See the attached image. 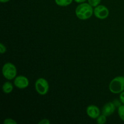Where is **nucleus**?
<instances>
[{
  "mask_svg": "<svg viewBox=\"0 0 124 124\" xmlns=\"http://www.w3.org/2000/svg\"><path fill=\"white\" fill-rule=\"evenodd\" d=\"M4 124H17V122L15 120L11 118H7L4 121Z\"/></svg>",
  "mask_w": 124,
  "mask_h": 124,
  "instance_id": "nucleus-14",
  "label": "nucleus"
},
{
  "mask_svg": "<svg viewBox=\"0 0 124 124\" xmlns=\"http://www.w3.org/2000/svg\"><path fill=\"white\" fill-rule=\"evenodd\" d=\"M94 15L97 18L105 19L109 15V10L104 5H98L94 8Z\"/></svg>",
  "mask_w": 124,
  "mask_h": 124,
  "instance_id": "nucleus-5",
  "label": "nucleus"
},
{
  "mask_svg": "<svg viewBox=\"0 0 124 124\" xmlns=\"http://www.w3.org/2000/svg\"><path fill=\"white\" fill-rule=\"evenodd\" d=\"M74 0H54L55 3L61 7H67L73 2Z\"/></svg>",
  "mask_w": 124,
  "mask_h": 124,
  "instance_id": "nucleus-10",
  "label": "nucleus"
},
{
  "mask_svg": "<svg viewBox=\"0 0 124 124\" xmlns=\"http://www.w3.org/2000/svg\"><path fill=\"white\" fill-rule=\"evenodd\" d=\"M7 51V48L5 45H4L2 43L0 44V53L1 54H4Z\"/></svg>",
  "mask_w": 124,
  "mask_h": 124,
  "instance_id": "nucleus-15",
  "label": "nucleus"
},
{
  "mask_svg": "<svg viewBox=\"0 0 124 124\" xmlns=\"http://www.w3.org/2000/svg\"><path fill=\"white\" fill-rule=\"evenodd\" d=\"M119 101L121 102L122 104H124V91L120 93Z\"/></svg>",
  "mask_w": 124,
  "mask_h": 124,
  "instance_id": "nucleus-17",
  "label": "nucleus"
},
{
  "mask_svg": "<svg viewBox=\"0 0 124 124\" xmlns=\"http://www.w3.org/2000/svg\"><path fill=\"white\" fill-rule=\"evenodd\" d=\"M96 122L98 124H104L107 122V116L102 114L98 116L96 119Z\"/></svg>",
  "mask_w": 124,
  "mask_h": 124,
  "instance_id": "nucleus-12",
  "label": "nucleus"
},
{
  "mask_svg": "<svg viewBox=\"0 0 124 124\" xmlns=\"http://www.w3.org/2000/svg\"><path fill=\"white\" fill-rule=\"evenodd\" d=\"M35 90L40 95H46L47 94L49 90V84L46 79L41 78L38 79L35 82Z\"/></svg>",
  "mask_w": 124,
  "mask_h": 124,
  "instance_id": "nucleus-4",
  "label": "nucleus"
},
{
  "mask_svg": "<svg viewBox=\"0 0 124 124\" xmlns=\"http://www.w3.org/2000/svg\"><path fill=\"white\" fill-rule=\"evenodd\" d=\"M109 90L114 94H120L124 91V76H119L111 80Z\"/></svg>",
  "mask_w": 124,
  "mask_h": 124,
  "instance_id": "nucleus-2",
  "label": "nucleus"
},
{
  "mask_svg": "<svg viewBox=\"0 0 124 124\" xmlns=\"http://www.w3.org/2000/svg\"><path fill=\"white\" fill-rule=\"evenodd\" d=\"M2 92L6 94H8V93H10L11 92L13 91V85L9 81H7V82H5L2 85Z\"/></svg>",
  "mask_w": 124,
  "mask_h": 124,
  "instance_id": "nucleus-9",
  "label": "nucleus"
},
{
  "mask_svg": "<svg viewBox=\"0 0 124 124\" xmlns=\"http://www.w3.org/2000/svg\"><path fill=\"white\" fill-rule=\"evenodd\" d=\"M13 83H14L15 86L18 88L24 89L29 85V80L25 76L23 75H19V76H17L14 79Z\"/></svg>",
  "mask_w": 124,
  "mask_h": 124,
  "instance_id": "nucleus-6",
  "label": "nucleus"
},
{
  "mask_svg": "<svg viewBox=\"0 0 124 124\" xmlns=\"http://www.w3.org/2000/svg\"><path fill=\"white\" fill-rule=\"evenodd\" d=\"M117 113L120 119L124 122V104L119 107L117 109Z\"/></svg>",
  "mask_w": 124,
  "mask_h": 124,
  "instance_id": "nucleus-11",
  "label": "nucleus"
},
{
  "mask_svg": "<svg viewBox=\"0 0 124 124\" xmlns=\"http://www.w3.org/2000/svg\"><path fill=\"white\" fill-rule=\"evenodd\" d=\"M74 1H75L76 2H77V3L81 4V3H83V2H85L86 1H87V0H74Z\"/></svg>",
  "mask_w": 124,
  "mask_h": 124,
  "instance_id": "nucleus-19",
  "label": "nucleus"
},
{
  "mask_svg": "<svg viewBox=\"0 0 124 124\" xmlns=\"http://www.w3.org/2000/svg\"><path fill=\"white\" fill-rule=\"evenodd\" d=\"M114 102V104H115V105H116V107H119L120 105H121V103L120 102H121V101L120 102H119L118 101V100H117V99H116V101H115V102Z\"/></svg>",
  "mask_w": 124,
  "mask_h": 124,
  "instance_id": "nucleus-18",
  "label": "nucleus"
},
{
  "mask_svg": "<svg viewBox=\"0 0 124 124\" xmlns=\"http://www.w3.org/2000/svg\"><path fill=\"white\" fill-rule=\"evenodd\" d=\"M9 1H10V0H0V2H2V3H6Z\"/></svg>",
  "mask_w": 124,
  "mask_h": 124,
  "instance_id": "nucleus-20",
  "label": "nucleus"
},
{
  "mask_svg": "<svg viewBox=\"0 0 124 124\" xmlns=\"http://www.w3.org/2000/svg\"><path fill=\"white\" fill-rule=\"evenodd\" d=\"M86 113L90 118L96 119L101 115V110L96 105H90L87 107Z\"/></svg>",
  "mask_w": 124,
  "mask_h": 124,
  "instance_id": "nucleus-7",
  "label": "nucleus"
},
{
  "mask_svg": "<svg viewBox=\"0 0 124 124\" xmlns=\"http://www.w3.org/2000/svg\"><path fill=\"white\" fill-rule=\"evenodd\" d=\"M2 73L4 77L8 81L14 79L17 76L16 67L12 63H6L2 66Z\"/></svg>",
  "mask_w": 124,
  "mask_h": 124,
  "instance_id": "nucleus-3",
  "label": "nucleus"
},
{
  "mask_svg": "<svg viewBox=\"0 0 124 124\" xmlns=\"http://www.w3.org/2000/svg\"><path fill=\"white\" fill-rule=\"evenodd\" d=\"M39 124H50V121L47 119H42L41 121L38 122Z\"/></svg>",
  "mask_w": 124,
  "mask_h": 124,
  "instance_id": "nucleus-16",
  "label": "nucleus"
},
{
  "mask_svg": "<svg viewBox=\"0 0 124 124\" xmlns=\"http://www.w3.org/2000/svg\"><path fill=\"white\" fill-rule=\"evenodd\" d=\"M88 2L93 7H95L100 4L101 0H87Z\"/></svg>",
  "mask_w": 124,
  "mask_h": 124,
  "instance_id": "nucleus-13",
  "label": "nucleus"
},
{
  "mask_svg": "<svg viewBox=\"0 0 124 124\" xmlns=\"http://www.w3.org/2000/svg\"><path fill=\"white\" fill-rule=\"evenodd\" d=\"M116 105L113 102H110L104 105L102 110V114L106 116L107 117L112 115L116 110Z\"/></svg>",
  "mask_w": 124,
  "mask_h": 124,
  "instance_id": "nucleus-8",
  "label": "nucleus"
},
{
  "mask_svg": "<svg viewBox=\"0 0 124 124\" xmlns=\"http://www.w3.org/2000/svg\"><path fill=\"white\" fill-rule=\"evenodd\" d=\"M75 14L78 19L81 20H87L94 14V8L89 3L83 2L76 7Z\"/></svg>",
  "mask_w": 124,
  "mask_h": 124,
  "instance_id": "nucleus-1",
  "label": "nucleus"
}]
</instances>
